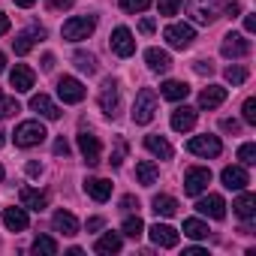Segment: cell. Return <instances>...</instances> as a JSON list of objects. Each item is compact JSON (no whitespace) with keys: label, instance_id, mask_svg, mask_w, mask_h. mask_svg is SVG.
Listing matches in <instances>:
<instances>
[{"label":"cell","instance_id":"7402d4cb","mask_svg":"<svg viewBox=\"0 0 256 256\" xmlns=\"http://www.w3.org/2000/svg\"><path fill=\"white\" fill-rule=\"evenodd\" d=\"M84 193H88L94 202H106V199L112 196V181H106V178H88V181H84Z\"/></svg>","mask_w":256,"mask_h":256},{"label":"cell","instance_id":"f546056e","mask_svg":"<svg viewBox=\"0 0 256 256\" xmlns=\"http://www.w3.org/2000/svg\"><path fill=\"white\" fill-rule=\"evenodd\" d=\"M232 208H235V214H238L241 220H253V217H256V196H253V193H241Z\"/></svg>","mask_w":256,"mask_h":256},{"label":"cell","instance_id":"6da1fadb","mask_svg":"<svg viewBox=\"0 0 256 256\" xmlns=\"http://www.w3.org/2000/svg\"><path fill=\"white\" fill-rule=\"evenodd\" d=\"M46 126L40 124V120H24V124H18L16 126V133H12V139H16V145L18 148H34V145H42L46 142Z\"/></svg>","mask_w":256,"mask_h":256},{"label":"cell","instance_id":"cb8c5ba5","mask_svg":"<svg viewBox=\"0 0 256 256\" xmlns=\"http://www.w3.org/2000/svg\"><path fill=\"white\" fill-rule=\"evenodd\" d=\"M145 148H148L157 160H172V154H175L172 145H169L163 136H145Z\"/></svg>","mask_w":256,"mask_h":256},{"label":"cell","instance_id":"e575fe53","mask_svg":"<svg viewBox=\"0 0 256 256\" xmlns=\"http://www.w3.org/2000/svg\"><path fill=\"white\" fill-rule=\"evenodd\" d=\"M120 232H124L126 238H133V241H136V238H142L145 223H142L139 217H126V220H124V226H120Z\"/></svg>","mask_w":256,"mask_h":256},{"label":"cell","instance_id":"9a60e30c","mask_svg":"<svg viewBox=\"0 0 256 256\" xmlns=\"http://www.w3.org/2000/svg\"><path fill=\"white\" fill-rule=\"evenodd\" d=\"M220 181H223V187H226V190H244V187L250 184V178H247V169H244V166H226V169L220 172Z\"/></svg>","mask_w":256,"mask_h":256},{"label":"cell","instance_id":"681fc988","mask_svg":"<svg viewBox=\"0 0 256 256\" xmlns=\"http://www.w3.org/2000/svg\"><path fill=\"white\" fill-rule=\"evenodd\" d=\"M96 229H102V217H90L88 220V232H96Z\"/></svg>","mask_w":256,"mask_h":256},{"label":"cell","instance_id":"83f0119b","mask_svg":"<svg viewBox=\"0 0 256 256\" xmlns=\"http://www.w3.org/2000/svg\"><path fill=\"white\" fill-rule=\"evenodd\" d=\"M160 94H163L166 100H172V102H181V100H187L190 88H187L184 82H175V78H169V82H163V84H160Z\"/></svg>","mask_w":256,"mask_h":256},{"label":"cell","instance_id":"6f0895ef","mask_svg":"<svg viewBox=\"0 0 256 256\" xmlns=\"http://www.w3.org/2000/svg\"><path fill=\"white\" fill-rule=\"evenodd\" d=\"M16 4H18V6H24V10H30V6L36 4V0H16Z\"/></svg>","mask_w":256,"mask_h":256},{"label":"cell","instance_id":"4dcf8cb0","mask_svg":"<svg viewBox=\"0 0 256 256\" xmlns=\"http://www.w3.org/2000/svg\"><path fill=\"white\" fill-rule=\"evenodd\" d=\"M136 178H139L142 187H151V184L160 178V169H157L151 160H142V163H136Z\"/></svg>","mask_w":256,"mask_h":256},{"label":"cell","instance_id":"4fadbf2b","mask_svg":"<svg viewBox=\"0 0 256 256\" xmlns=\"http://www.w3.org/2000/svg\"><path fill=\"white\" fill-rule=\"evenodd\" d=\"M196 211L205 214V217H211V220H223V217H226V202H223V196L208 193V196H202V199L196 202Z\"/></svg>","mask_w":256,"mask_h":256},{"label":"cell","instance_id":"1f68e13d","mask_svg":"<svg viewBox=\"0 0 256 256\" xmlns=\"http://www.w3.org/2000/svg\"><path fill=\"white\" fill-rule=\"evenodd\" d=\"M72 64H76L78 72H88V76L96 72V58H94L90 52H76V54H72Z\"/></svg>","mask_w":256,"mask_h":256},{"label":"cell","instance_id":"8992f818","mask_svg":"<svg viewBox=\"0 0 256 256\" xmlns=\"http://www.w3.org/2000/svg\"><path fill=\"white\" fill-rule=\"evenodd\" d=\"M187 151L196 154V157H205V160H208V157H217V154L223 151V145H220L217 136H208V133H205V136H193V139L187 142Z\"/></svg>","mask_w":256,"mask_h":256},{"label":"cell","instance_id":"4316f807","mask_svg":"<svg viewBox=\"0 0 256 256\" xmlns=\"http://www.w3.org/2000/svg\"><path fill=\"white\" fill-rule=\"evenodd\" d=\"M145 60H148V66H151L154 72H166V70L172 66V58H169V52H163V48H148V52H145Z\"/></svg>","mask_w":256,"mask_h":256},{"label":"cell","instance_id":"c3c4849f","mask_svg":"<svg viewBox=\"0 0 256 256\" xmlns=\"http://www.w3.org/2000/svg\"><path fill=\"white\" fill-rule=\"evenodd\" d=\"M154 28H157V24H154V18H142V24H139V30H142V34H154Z\"/></svg>","mask_w":256,"mask_h":256},{"label":"cell","instance_id":"484cf974","mask_svg":"<svg viewBox=\"0 0 256 256\" xmlns=\"http://www.w3.org/2000/svg\"><path fill=\"white\" fill-rule=\"evenodd\" d=\"M120 247H124V241H120V235L118 232H106L96 244H94V250L100 253V256H112V253H120Z\"/></svg>","mask_w":256,"mask_h":256},{"label":"cell","instance_id":"f6af8a7d","mask_svg":"<svg viewBox=\"0 0 256 256\" xmlns=\"http://www.w3.org/2000/svg\"><path fill=\"white\" fill-rule=\"evenodd\" d=\"M46 4H48V10L64 12V10H70V6H72V0H46Z\"/></svg>","mask_w":256,"mask_h":256},{"label":"cell","instance_id":"836d02e7","mask_svg":"<svg viewBox=\"0 0 256 256\" xmlns=\"http://www.w3.org/2000/svg\"><path fill=\"white\" fill-rule=\"evenodd\" d=\"M184 235H187V238H196V241H202V238H208V226H205L202 220L190 217V220H184Z\"/></svg>","mask_w":256,"mask_h":256},{"label":"cell","instance_id":"8fae6325","mask_svg":"<svg viewBox=\"0 0 256 256\" xmlns=\"http://www.w3.org/2000/svg\"><path fill=\"white\" fill-rule=\"evenodd\" d=\"M220 52H223V58H247L250 54V40L241 36V34H226Z\"/></svg>","mask_w":256,"mask_h":256},{"label":"cell","instance_id":"74e56055","mask_svg":"<svg viewBox=\"0 0 256 256\" xmlns=\"http://www.w3.org/2000/svg\"><path fill=\"white\" fill-rule=\"evenodd\" d=\"M223 76H226V82H229V84H244V82H247V70H244V66H235V64H232V66H226V72H223Z\"/></svg>","mask_w":256,"mask_h":256},{"label":"cell","instance_id":"ba28073f","mask_svg":"<svg viewBox=\"0 0 256 256\" xmlns=\"http://www.w3.org/2000/svg\"><path fill=\"white\" fill-rule=\"evenodd\" d=\"M163 36H166V42H169L172 48H187V46L196 40V30H193L190 24H169V28L163 30Z\"/></svg>","mask_w":256,"mask_h":256},{"label":"cell","instance_id":"277c9868","mask_svg":"<svg viewBox=\"0 0 256 256\" xmlns=\"http://www.w3.org/2000/svg\"><path fill=\"white\" fill-rule=\"evenodd\" d=\"M94 30H96V18H90V16H76V18H70V22L64 24V40H66V42H82V40H88Z\"/></svg>","mask_w":256,"mask_h":256},{"label":"cell","instance_id":"e0dca14e","mask_svg":"<svg viewBox=\"0 0 256 256\" xmlns=\"http://www.w3.org/2000/svg\"><path fill=\"white\" fill-rule=\"evenodd\" d=\"M30 108L36 112V114H42L46 120H58L60 118V108L52 102V96H46V94H34L30 96Z\"/></svg>","mask_w":256,"mask_h":256},{"label":"cell","instance_id":"d6a6232c","mask_svg":"<svg viewBox=\"0 0 256 256\" xmlns=\"http://www.w3.org/2000/svg\"><path fill=\"white\" fill-rule=\"evenodd\" d=\"M30 250H34L36 256H54V253H58V241H54L52 235H40Z\"/></svg>","mask_w":256,"mask_h":256},{"label":"cell","instance_id":"b9f144b4","mask_svg":"<svg viewBox=\"0 0 256 256\" xmlns=\"http://www.w3.org/2000/svg\"><path fill=\"white\" fill-rule=\"evenodd\" d=\"M241 114H244V124H256V100H253V96H250V100H244Z\"/></svg>","mask_w":256,"mask_h":256},{"label":"cell","instance_id":"db71d44e","mask_svg":"<svg viewBox=\"0 0 256 256\" xmlns=\"http://www.w3.org/2000/svg\"><path fill=\"white\" fill-rule=\"evenodd\" d=\"M52 66H54V54H46V58H42V70H46V72H48V70H52Z\"/></svg>","mask_w":256,"mask_h":256},{"label":"cell","instance_id":"60d3db41","mask_svg":"<svg viewBox=\"0 0 256 256\" xmlns=\"http://www.w3.org/2000/svg\"><path fill=\"white\" fill-rule=\"evenodd\" d=\"M157 10L160 16H175L181 10V0H157Z\"/></svg>","mask_w":256,"mask_h":256},{"label":"cell","instance_id":"2e32d148","mask_svg":"<svg viewBox=\"0 0 256 256\" xmlns=\"http://www.w3.org/2000/svg\"><path fill=\"white\" fill-rule=\"evenodd\" d=\"M193 126H196V108L178 106V108L172 112V130H175V133H190Z\"/></svg>","mask_w":256,"mask_h":256},{"label":"cell","instance_id":"f35d334b","mask_svg":"<svg viewBox=\"0 0 256 256\" xmlns=\"http://www.w3.org/2000/svg\"><path fill=\"white\" fill-rule=\"evenodd\" d=\"M154 4V0H120V10L124 12H142Z\"/></svg>","mask_w":256,"mask_h":256},{"label":"cell","instance_id":"30bf717a","mask_svg":"<svg viewBox=\"0 0 256 256\" xmlns=\"http://www.w3.org/2000/svg\"><path fill=\"white\" fill-rule=\"evenodd\" d=\"M112 52H114L118 58L136 54V40H133V34L126 30V28H114V30H112Z\"/></svg>","mask_w":256,"mask_h":256},{"label":"cell","instance_id":"f1b7e54d","mask_svg":"<svg viewBox=\"0 0 256 256\" xmlns=\"http://www.w3.org/2000/svg\"><path fill=\"white\" fill-rule=\"evenodd\" d=\"M151 208H154V214H157V217H175V214H178V199H172V196L160 193V196H154Z\"/></svg>","mask_w":256,"mask_h":256},{"label":"cell","instance_id":"52a82bcc","mask_svg":"<svg viewBox=\"0 0 256 256\" xmlns=\"http://www.w3.org/2000/svg\"><path fill=\"white\" fill-rule=\"evenodd\" d=\"M100 108H102V114L106 118H118L120 114V94H118V84L108 78L106 84H102V90H100Z\"/></svg>","mask_w":256,"mask_h":256},{"label":"cell","instance_id":"44dd1931","mask_svg":"<svg viewBox=\"0 0 256 256\" xmlns=\"http://www.w3.org/2000/svg\"><path fill=\"white\" fill-rule=\"evenodd\" d=\"M148 232H151V241H154L157 247H175V244H178V232H175L172 226H166V223H154Z\"/></svg>","mask_w":256,"mask_h":256},{"label":"cell","instance_id":"9f6ffc18","mask_svg":"<svg viewBox=\"0 0 256 256\" xmlns=\"http://www.w3.org/2000/svg\"><path fill=\"white\" fill-rule=\"evenodd\" d=\"M187 256H205V250H202V247H190Z\"/></svg>","mask_w":256,"mask_h":256},{"label":"cell","instance_id":"d4e9b609","mask_svg":"<svg viewBox=\"0 0 256 256\" xmlns=\"http://www.w3.org/2000/svg\"><path fill=\"white\" fill-rule=\"evenodd\" d=\"M52 226H54V232H64V235H78V220H76L70 211H58V214L52 217Z\"/></svg>","mask_w":256,"mask_h":256},{"label":"cell","instance_id":"d6986e66","mask_svg":"<svg viewBox=\"0 0 256 256\" xmlns=\"http://www.w3.org/2000/svg\"><path fill=\"white\" fill-rule=\"evenodd\" d=\"M42 36H46V30H42V28H30V30L18 34V36L12 40V48H16V54H28V52L36 46V40H42Z\"/></svg>","mask_w":256,"mask_h":256},{"label":"cell","instance_id":"3957f363","mask_svg":"<svg viewBox=\"0 0 256 256\" xmlns=\"http://www.w3.org/2000/svg\"><path fill=\"white\" fill-rule=\"evenodd\" d=\"M223 10V0H187V12L196 24H211Z\"/></svg>","mask_w":256,"mask_h":256},{"label":"cell","instance_id":"5bb4252c","mask_svg":"<svg viewBox=\"0 0 256 256\" xmlns=\"http://www.w3.org/2000/svg\"><path fill=\"white\" fill-rule=\"evenodd\" d=\"M34 70L30 66H24V64H16L12 66V72H10V84L16 88V94H28L30 88H34Z\"/></svg>","mask_w":256,"mask_h":256},{"label":"cell","instance_id":"11a10c76","mask_svg":"<svg viewBox=\"0 0 256 256\" xmlns=\"http://www.w3.org/2000/svg\"><path fill=\"white\" fill-rule=\"evenodd\" d=\"M40 172H42L40 163H28V175H40Z\"/></svg>","mask_w":256,"mask_h":256},{"label":"cell","instance_id":"680465c9","mask_svg":"<svg viewBox=\"0 0 256 256\" xmlns=\"http://www.w3.org/2000/svg\"><path fill=\"white\" fill-rule=\"evenodd\" d=\"M4 70H6V54L0 52V72H4Z\"/></svg>","mask_w":256,"mask_h":256},{"label":"cell","instance_id":"5b68a950","mask_svg":"<svg viewBox=\"0 0 256 256\" xmlns=\"http://www.w3.org/2000/svg\"><path fill=\"white\" fill-rule=\"evenodd\" d=\"M208 184H211V169H205V166H193V169H187V175H184V193H187V196H199V193H205Z\"/></svg>","mask_w":256,"mask_h":256},{"label":"cell","instance_id":"d590c367","mask_svg":"<svg viewBox=\"0 0 256 256\" xmlns=\"http://www.w3.org/2000/svg\"><path fill=\"white\" fill-rule=\"evenodd\" d=\"M18 112H22L18 100H16V96H6L4 90H0V118H12V114H18Z\"/></svg>","mask_w":256,"mask_h":256},{"label":"cell","instance_id":"9c48e42d","mask_svg":"<svg viewBox=\"0 0 256 256\" xmlns=\"http://www.w3.org/2000/svg\"><path fill=\"white\" fill-rule=\"evenodd\" d=\"M84 84L78 82V78H72V76H64V78H58V96L64 100V102H82L84 100Z\"/></svg>","mask_w":256,"mask_h":256},{"label":"cell","instance_id":"816d5d0a","mask_svg":"<svg viewBox=\"0 0 256 256\" xmlns=\"http://www.w3.org/2000/svg\"><path fill=\"white\" fill-rule=\"evenodd\" d=\"M4 34H10V18L0 12V36H4Z\"/></svg>","mask_w":256,"mask_h":256},{"label":"cell","instance_id":"7bdbcfd3","mask_svg":"<svg viewBox=\"0 0 256 256\" xmlns=\"http://www.w3.org/2000/svg\"><path fill=\"white\" fill-rule=\"evenodd\" d=\"M193 70H196L199 76H211V72H214V64H211V60H196Z\"/></svg>","mask_w":256,"mask_h":256},{"label":"cell","instance_id":"f907efd6","mask_svg":"<svg viewBox=\"0 0 256 256\" xmlns=\"http://www.w3.org/2000/svg\"><path fill=\"white\" fill-rule=\"evenodd\" d=\"M244 30H247V34L256 30V18H253V16H244Z\"/></svg>","mask_w":256,"mask_h":256},{"label":"cell","instance_id":"603a6c76","mask_svg":"<svg viewBox=\"0 0 256 256\" xmlns=\"http://www.w3.org/2000/svg\"><path fill=\"white\" fill-rule=\"evenodd\" d=\"M220 102H226V88H220V84H208L199 94V108H217Z\"/></svg>","mask_w":256,"mask_h":256},{"label":"cell","instance_id":"ab89813d","mask_svg":"<svg viewBox=\"0 0 256 256\" xmlns=\"http://www.w3.org/2000/svg\"><path fill=\"white\" fill-rule=\"evenodd\" d=\"M124 160H126V142L124 139H114V151H112V160L108 163L112 166H120Z\"/></svg>","mask_w":256,"mask_h":256},{"label":"cell","instance_id":"94428289","mask_svg":"<svg viewBox=\"0 0 256 256\" xmlns=\"http://www.w3.org/2000/svg\"><path fill=\"white\" fill-rule=\"evenodd\" d=\"M0 181H4V166H0Z\"/></svg>","mask_w":256,"mask_h":256},{"label":"cell","instance_id":"7a4b0ae2","mask_svg":"<svg viewBox=\"0 0 256 256\" xmlns=\"http://www.w3.org/2000/svg\"><path fill=\"white\" fill-rule=\"evenodd\" d=\"M157 114V94L151 88H142L136 94V102H133V120L136 124H151Z\"/></svg>","mask_w":256,"mask_h":256},{"label":"cell","instance_id":"bcb514c9","mask_svg":"<svg viewBox=\"0 0 256 256\" xmlns=\"http://www.w3.org/2000/svg\"><path fill=\"white\" fill-rule=\"evenodd\" d=\"M54 154H58V157H66V154H70V142H66L64 136L54 142Z\"/></svg>","mask_w":256,"mask_h":256},{"label":"cell","instance_id":"f5cc1de1","mask_svg":"<svg viewBox=\"0 0 256 256\" xmlns=\"http://www.w3.org/2000/svg\"><path fill=\"white\" fill-rule=\"evenodd\" d=\"M238 12H241V6H238V4H229V6H226V16H229V18H235Z\"/></svg>","mask_w":256,"mask_h":256},{"label":"cell","instance_id":"7dc6e473","mask_svg":"<svg viewBox=\"0 0 256 256\" xmlns=\"http://www.w3.org/2000/svg\"><path fill=\"white\" fill-rule=\"evenodd\" d=\"M220 126H223V130H226V133H238V130H241V124H238L235 118H226V120H223Z\"/></svg>","mask_w":256,"mask_h":256},{"label":"cell","instance_id":"8d00e7d4","mask_svg":"<svg viewBox=\"0 0 256 256\" xmlns=\"http://www.w3.org/2000/svg\"><path fill=\"white\" fill-rule=\"evenodd\" d=\"M238 160H241V166H256V145L253 142H244L238 148Z\"/></svg>","mask_w":256,"mask_h":256},{"label":"cell","instance_id":"ee69618b","mask_svg":"<svg viewBox=\"0 0 256 256\" xmlns=\"http://www.w3.org/2000/svg\"><path fill=\"white\" fill-rule=\"evenodd\" d=\"M139 208V199L136 196H124L120 199V211H136Z\"/></svg>","mask_w":256,"mask_h":256},{"label":"cell","instance_id":"ac0fdd59","mask_svg":"<svg viewBox=\"0 0 256 256\" xmlns=\"http://www.w3.org/2000/svg\"><path fill=\"white\" fill-rule=\"evenodd\" d=\"M18 199H22V208H28V211H46L48 208V196L34 190V187H22Z\"/></svg>","mask_w":256,"mask_h":256},{"label":"cell","instance_id":"7c38bea8","mask_svg":"<svg viewBox=\"0 0 256 256\" xmlns=\"http://www.w3.org/2000/svg\"><path fill=\"white\" fill-rule=\"evenodd\" d=\"M78 151H82V157H84L88 166H100V160H102V145H100L96 136L82 133V136H78Z\"/></svg>","mask_w":256,"mask_h":256},{"label":"cell","instance_id":"91938a15","mask_svg":"<svg viewBox=\"0 0 256 256\" xmlns=\"http://www.w3.org/2000/svg\"><path fill=\"white\" fill-rule=\"evenodd\" d=\"M6 145V139H4V130H0V148H4Z\"/></svg>","mask_w":256,"mask_h":256},{"label":"cell","instance_id":"ffe728a7","mask_svg":"<svg viewBox=\"0 0 256 256\" xmlns=\"http://www.w3.org/2000/svg\"><path fill=\"white\" fill-rule=\"evenodd\" d=\"M28 223V208H4V226L10 232H24Z\"/></svg>","mask_w":256,"mask_h":256}]
</instances>
